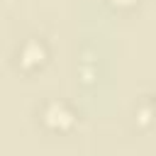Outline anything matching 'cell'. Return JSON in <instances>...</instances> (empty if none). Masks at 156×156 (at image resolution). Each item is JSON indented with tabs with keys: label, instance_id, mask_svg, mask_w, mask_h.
I'll list each match as a JSON object with an SVG mask.
<instances>
[{
	"label": "cell",
	"instance_id": "1",
	"mask_svg": "<svg viewBox=\"0 0 156 156\" xmlns=\"http://www.w3.org/2000/svg\"><path fill=\"white\" fill-rule=\"evenodd\" d=\"M46 122H49L51 127H66V124L71 122V115H68L61 105H51V107L46 110Z\"/></svg>",
	"mask_w": 156,
	"mask_h": 156
},
{
	"label": "cell",
	"instance_id": "2",
	"mask_svg": "<svg viewBox=\"0 0 156 156\" xmlns=\"http://www.w3.org/2000/svg\"><path fill=\"white\" fill-rule=\"evenodd\" d=\"M41 56H44V51H41V46L39 44H29L27 49H24V54H22V58H24V63H39L41 61Z\"/></svg>",
	"mask_w": 156,
	"mask_h": 156
}]
</instances>
